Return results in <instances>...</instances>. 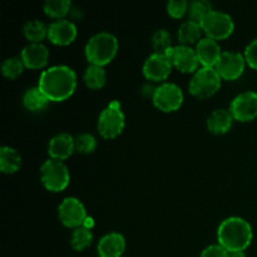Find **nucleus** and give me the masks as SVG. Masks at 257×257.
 Here are the masks:
<instances>
[{"label": "nucleus", "mask_w": 257, "mask_h": 257, "mask_svg": "<svg viewBox=\"0 0 257 257\" xmlns=\"http://www.w3.org/2000/svg\"><path fill=\"white\" fill-rule=\"evenodd\" d=\"M74 150V137L65 132L55 135L49 141V146H48V153L50 158L58 161L67 160Z\"/></svg>", "instance_id": "f3484780"}, {"label": "nucleus", "mask_w": 257, "mask_h": 257, "mask_svg": "<svg viewBox=\"0 0 257 257\" xmlns=\"http://www.w3.org/2000/svg\"><path fill=\"white\" fill-rule=\"evenodd\" d=\"M125 127V115L119 102L110 103L99 115L98 131L104 138H115L123 132Z\"/></svg>", "instance_id": "423d86ee"}, {"label": "nucleus", "mask_w": 257, "mask_h": 257, "mask_svg": "<svg viewBox=\"0 0 257 257\" xmlns=\"http://www.w3.org/2000/svg\"><path fill=\"white\" fill-rule=\"evenodd\" d=\"M246 63L253 69H257V39L252 40L250 44L246 47L245 50Z\"/></svg>", "instance_id": "2f4dec72"}, {"label": "nucleus", "mask_w": 257, "mask_h": 257, "mask_svg": "<svg viewBox=\"0 0 257 257\" xmlns=\"http://www.w3.org/2000/svg\"><path fill=\"white\" fill-rule=\"evenodd\" d=\"M188 5L186 0H170L167 3V13L173 18H181L188 12Z\"/></svg>", "instance_id": "7c9ffc66"}, {"label": "nucleus", "mask_w": 257, "mask_h": 257, "mask_svg": "<svg viewBox=\"0 0 257 257\" xmlns=\"http://www.w3.org/2000/svg\"><path fill=\"white\" fill-rule=\"evenodd\" d=\"M93 241V235L90 232L89 228L87 227H79L75 228V231L72 235V240H70V245H72L73 250L75 251H83L87 247H89L90 243Z\"/></svg>", "instance_id": "a878e982"}, {"label": "nucleus", "mask_w": 257, "mask_h": 257, "mask_svg": "<svg viewBox=\"0 0 257 257\" xmlns=\"http://www.w3.org/2000/svg\"><path fill=\"white\" fill-rule=\"evenodd\" d=\"M118 48H119V43L114 34L100 32L93 35L87 42L85 57L92 64L103 67L114 59Z\"/></svg>", "instance_id": "7ed1b4c3"}, {"label": "nucleus", "mask_w": 257, "mask_h": 257, "mask_svg": "<svg viewBox=\"0 0 257 257\" xmlns=\"http://www.w3.org/2000/svg\"><path fill=\"white\" fill-rule=\"evenodd\" d=\"M40 180L48 191L59 192L69 185V171L63 161L50 158L40 167Z\"/></svg>", "instance_id": "39448f33"}, {"label": "nucleus", "mask_w": 257, "mask_h": 257, "mask_svg": "<svg viewBox=\"0 0 257 257\" xmlns=\"http://www.w3.org/2000/svg\"><path fill=\"white\" fill-rule=\"evenodd\" d=\"M245 65V54L238 52H222L215 68L222 79L235 80L242 75Z\"/></svg>", "instance_id": "9b49d317"}, {"label": "nucleus", "mask_w": 257, "mask_h": 257, "mask_svg": "<svg viewBox=\"0 0 257 257\" xmlns=\"http://www.w3.org/2000/svg\"><path fill=\"white\" fill-rule=\"evenodd\" d=\"M74 146L75 151L87 155V153L94 152V150L97 148V140L90 133H82L74 138Z\"/></svg>", "instance_id": "c756f323"}, {"label": "nucleus", "mask_w": 257, "mask_h": 257, "mask_svg": "<svg viewBox=\"0 0 257 257\" xmlns=\"http://www.w3.org/2000/svg\"><path fill=\"white\" fill-rule=\"evenodd\" d=\"M233 119L240 122H250L257 117V93L243 92L238 94L231 103L230 108Z\"/></svg>", "instance_id": "f8f14e48"}, {"label": "nucleus", "mask_w": 257, "mask_h": 257, "mask_svg": "<svg viewBox=\"0 0 257 257\" xmlns=\"http://www.w3.org/2000/svg\"><path fill=\"white\" fill-rule=\"evenodd\" d=\"M25 65L23 63L22 58L10 57L3 62L2 64V74L9 79H15L19 77L24 70Z\"/></svg>", "instance_id": "cd10ccee"}, {"label": "nucleus", "mask_w": 257, "mask_h": 257, "mask_svg": "<svg viewBox=\"0 0 257 257\" xmlns=\"http://www.w3.org/2000/svg\"><path fill=\"white\" fill-rule=\"evenodd\" d=\"M200 257H228V251L221 245H211L202 251Z\"/></svg>", "instance_id": "473e14b6"}, {"label": "nucleus", "mask_w": 257, "mask_h": 257, "mask_svg": "<svg viewBox=\"0 0 257 257\" xmlns=\"http://www.w3.org/2000/svg\"><path fill=\"white\" fill-rule=\"evenodd\" d=\"M228 257H246L243 251H236V252H228Z\"/></svg>", "instance_id": "72a5a7b5"}, {"label": "nucleus", "mask_w": 257, "mask_h": 257, "mask_svg": "<svg viewBox=\"0 0 257 257\" xmlns=\"http://www.w3.org/2000/svg\"><path fill=\"white\" fill-rule=\"evenodd\" d=\"M44 8L45 14L49 15L52 18H62L65 14H68V12L72 8V3L69 0H47L43 5Z\"/></svg>", "instance_id": "bb28decb"}, {"label": "nucleus", "mask_w": 257, "mask_h": 257, "mask_svg": "<svg viewBox=\"0 0 257 257\" xmlns=\"http://www.w3.org/2000/svg\"><path fill=\"white\" fill-rule=\"evenodd\" d=\"M212 4L208 0H195L188 5V15L190 20L200 23L212 12Z\"/></svg>", "instance_id": "393cba45"}, {"label": "nucleus", "mask_w": 257, "mask_h": 257, "mask_svg": "<svg viewBox=\"0 0 257 257\" xmlns=\"http://www.w3.org/2000/svg\"><path fill=\"white\" fill-rule=\"evenodd\" d=\"M83 78H84V82L88 88L100 89V88L104 87L105 82H107V73H105L104 68L100 67V65L90 64L85 69Z\"/></svg>", "instance_id": "5701e85b"}, {"label": "nucleus", "mask_w": 257, "mask_h": 257, "mask_svg": "<svg viewBox=\"0 0 257 257\" xmlns=\"http://www.w3.org/2000/svg\"><path fill=\"white\" fill-rule=\"evenodd\" d=\"M38 88L50 102H63L74 93L77 74L67 65H54L40 74Z\"/></svg>", "instance_id": "f257e3e1"}, {"label": "nucleus", "mask_w": 257, "mask_h": 257, "mask_svg": "<svg viewBox=\"0 0 257 257\" xmlns=\"http://www.w3.org/2000/svg\"><path fill=\"white\" fill-rule=\"evenodd\" d=\"M22 166V157L17 150L8 146L0 148V170L4 173H14Z\"/></svg>", "instance_id": "4be33fe9"}, {"label": "nucleus", "mask_w": 257, "mask_h": 257, "mask_svg": "<svg viewBox=\"0 0 257 257\" xmlns=\"http://www.w3.org/2000/svg\"><path fill=\"white\" fill-rule=\"evenodd\" d=\"M23 63L30 69H40L48 64L49 50L42 43H29L25 45L20 54Z\"/></svg>", "instance_id": "2eb2a0df"}, {"label": "nucleus", "mask_w": 257, "mask_h": 257, "mask_svg": "<svg viewBox=\"0 0 257 257\" xmlns=\"http://www.w3.org/2000/svg\"><path fill=\"white\" fill-rule=\"evenodd\" d=\"M125 251L124 236L118 232L107 233L98 243L99 257H122Z\"/></svg>", "instance_id": "a211bd4d"}, {"label": "nucleus", "mask_w": 257, "mask_h": 257, "mask_svg": "<svg viewBox=\"0 0 257 257\" xmlns=\"http://www.w3.org/2000/svg\"><path fill=\"white\" fill-rule=\"evenodd\" d=\"M220 74L216 68L202 67L193 74L190 82V92L198 99H207L212 97L221 88Z\"/></svg>", "instance_id": "20e7f679"}, {"label": "nucleus", "mask_w": 257, "mask_h": 257, "mask_svg": "<svg viewBox=\"0 0 257 257\" xmlns=\"http://www.w3.org/2000/svg\"><path fill=\"white\" fill-rule=\"evenodd\" d=\"M50 100L39 88H30L23 95V104L30 112H42L48 107Z\"/></svg>", "instance_id": "412c9836"}, {"label": "nucleus", "mask_w": 257, "mask_h": 257, "mask_svg": "<svg viewBox=\"0 0 257 257\" xmlns=\"http://www.w3.org/2000/svg\"><path fill=\"white\" fill-rule=\"evenodd\" d=\"M252 238V227L241 217L226 218L217 231L218 245L228 252L245 251L251 245Z\"/></svg>", "instance_id": "f03ea898"}, {"label": "nucleus", "mask_w": 257, "mask_h": 257, "mask_svg": "<svg viewBox=\"0 0 257 257\" xmlns=\"http://www.w3.org/2000/svg\"><path fill=\"white\" fill-rule=\"evenodd\" d=\"M152 47L155 53H167L172 48V38L168 30L158 29L152 35Z\"/></svg>", "instance_id": "c85d7f7f"}, {"label": "nucleus", "mask_w": 257, "mask_h": 257, "mask_svg": "<svg viewBox=\"0 0 257 257\" xmlns=\"http://www.w3.org/2000/svg\"><path fill=\"white\" fill-rule=\"evenodd\" d=\"M153 104L166 113L175 112L182 105L183 93L175 83H163L153 90Z\"/></svg>", "instance_id": "6e6552de"}, {"label": "nucleus", "mask_w": 257, "mask_h": 257, "mask_svg": "<svg viewBox=\"0 0 257 257\" xmlns=\"http://www.w3.org/2000/svg\"><path fill=\"white\" fill-rule=\"evenodd\" d=\"M166 54L170 57L173 67L177 68L181 72L196 73L198 70L200 60H198L197 53H196V49H192L190 45L181 44L177 47H172Z\"/></svg>", "instance_id": "ddd939ff"}, {"label": "nucleus", "mask_w": 257, "mask_h": 257, "mask_svg": "<svg viewBox=\"0 0 257 257\" xmlns=\"http://www.w3.org/2000/svg\"><path fill=\"white\" fill-rule=\"evenodd\" d=\"M233 115L230 110L216 109L208 115L207 128L211 133L215 135H223L232 127Z\"/></svg>", "instance_id": "6ab92c4d"}, {"label": "nucleus", "mask_w": 257, "mask_h": 257, "mask_svg": "<svg viewBox=\"0 0 257 257\" xmlns=\"http://www.w3.org/2000/svg\"><path fill=\"white\" fill-rule=\"evenodd\" d=\"M196 53H197L198 60H200L201 64L207 68H215L218 60H220L221 54H222L217 40L211 39V38L207 37L202 38L197 43Z\"/></svg>", "instance_id": "dca6fc26"}, {"label": "nucleus", "mask_w": 257, "mask_h": 257, "mask_svg": "<svg viewBox=\"0 0 257 257\" xmlns=\"http://www.w3.org/2000/svg\"><path fill=\"white\" fill-rule=\"evenodd\" d=\"M60 222L67 227H83L87 218L84 205L75 197H67L58 207Z\"/></svg>", "instance_id": "1a4fd4ad"}, {"label": "nucleus", "mask_w": 257, "mask_h": 257, "mask_svg": "<svg viewBox=\"0 0 257 257\" xmlns=\"http://www.w3.org/2000/svg\"><path fill=\"white\" fill-rule=\"evenodd\" d=\"M172 62L166 53H153L143 64V75L153 82H161L167 79L172 72Z\"/></svg>", "instance_id": "9d476101"}, {"label": "nucleus", "mask_w": 257, "mask_h": 257, "mask_svg": "<svg viewBox=\"0 0 257 257\" xmlns=\"http://www.w3.org/2000/svg\"><path fill=\"white\" fill-rule=\"evenodd\" d=\"M77 25L69 19H59L48 27V39L57 45H68L77 38Z\"/></svg>", "instance_id": "4468645a"}, {"label": "nucleus", "mask_w": 257, "mask_h": 257, "mask_svg": "<svg viewBox=\"0 0 257 257\" xmlns=\"http://www.w3.org/2000/svg\"><path fill=\"white\" fill-rule=\"evenodd\" d=\"M201 27L207 38L221 40L232 34L235 29V23H233L232 17L227 13L221 12V10H212L201 22Z\"/></svg>", "instance_id": "0eeeda50"}, {"label": "nucleus", "mask_w": 257, "mask_h": 257, "mask_svg": "<svg viewBox=\"0 0 257 257\" xmlns=\"http://www.w3.org/2000/svg\"><path fill=\"white\" fill-rule=\"evenodd\" d=\"M23 33L30 43H40L45 37H48V28L43 22L34 19L25 23Z\"/></svg>", "instance_id": "b1692460"}, {"label": "nucleus", "mask_w": 257, "mask_h": 257, "mask_svg": "<svg viewBox=\"0 0 257 257\" xmlns=\"http://www.w3.org/2000/svg\"><path fill=\"white\" fill-rule=\"evenodd\" d=\"M202 27L200 23L193 20H186L178 28V40L182 45H191L198 43L202 34Z\"/></svg>", "instance_id": "aec40b11"}]
</instances>
